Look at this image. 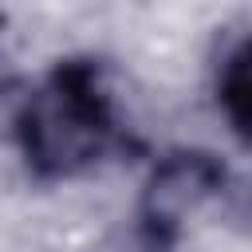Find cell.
<instances>
[{
	"label": "cell",
	"instance_id": "obj_3",
	"mask_svg": "<svg viewBox=\"0 0 252 252\" xmlns=\"http://www.w3.org/2000/svg\"><path fill=\"white\" fill-rule=\"evenodd\" d=\"M217 98H220V110L228 114L236 138L244 142V134H248V43H244V35H236L232 47L220 55Z\"/></svg>",
	"mask_w": 252,
	"mask_h": 252
},
{
	"label": "cell",
	"instance_id": "obj_2",
	"mask_svg": "<svg viewBox=\"0 0 252 252\" xmlns=\"http://www.w3.org/2000/svg\"><path fill=\"white\" fill-rule=\"evenodd\" d=\"M228 181V169L220 158L205 154V150H181V154H169L154 177L146 181V197H142V209L138 217L177 232V224L197 209L205 205L209 197H217Z\"/></svg>",
	"mask_w": 252,
	"mask_h": 252
},
{
	"label": "cell",
	"instance_id": "obj_4",
	"mask_svg": "<svg viewBox=\"0 0 252 252\" xmlns=\"http://www.w3.org/2000/svg\"><path fill=\"white\" fill-rule=\"evenodd\" d=\"M173 236H177V232H169V228L138 217L130 228L114 232L98 252H173Z\"/></svg>",
	"mask_w": 252,
	"mask_h": 252
},
{
	"label": "cell",
	"instance_id": "obj_1",
	"mask_svg": "<svg viewBox=\"0 0 252 252\" xmlns=\"http://www.w3.org/2000/svg\"><path fill=\"white\" fill-rule=\"evenodd\" d=\"M20 146L35 173L71 177L94 165L114 142L110 94L94 63H59L20 110Z\"/></svg>",
	"mask_w": 252,
	"mask_h": 252
}]
</instances>
